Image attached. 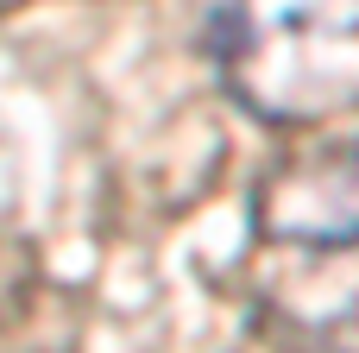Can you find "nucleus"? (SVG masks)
<instances>
[{
    "label": "nucleus",
    "instance_id": "nucleus-1",
    "mask_svg": "<svg viewBox=\"0 0 359 353\" xmlns=\"http://www.w3.org/2000/svg\"><path fill=\"white\" fill-rule=\"evenodd\" d=\"M202 51L259 126L359 114V0H208Z\"/></svg>",
    "mask_w": 359,
    "mask_h": 353
},
{
    "label": "nucleus",
    "instance_id": "nucleus-2",
    "mask_svg": "<svg viewBox=\"0 0 359 353\" xmlns=\"http://www.w3.org/2000/svg\"><path fill=\"white\" fill-rule=\"evenodd\" d=\"M246 291L271 353H359V240H259Z\"/></svg>",
    "mask_w": 359,
    "mask_h": 353
},
{
    "label": "nucleus",
    "instance_id": "nucleus-3",
    "mask_svg": "<svg viewBox=\"0 0 359 353\" xmlns=\"http://www.w3.org/2000/svg\"><path fill=\"white\" fill-rule=\"evenodd\" d=\"M259 240H359V126L278 158L252 189Z\"/></svg>",
    "mask_w": 359,
    "mask_h": 353
}]
</instances>
